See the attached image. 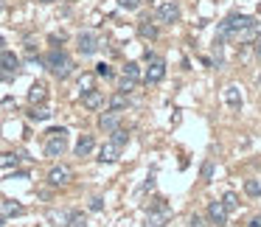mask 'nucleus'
<instances>
[{
	"instance_id": "f257e3e1",
	"label": "nucleus",
	"mask_w": 261,
	"mask_h": 227,
	"mask_svg": "<svg viewBox=\"0 0 261 227\" xmlns=\"http://www.w3.org/2000/svg\"><path fill=\"white\" fill-rule=\"evenodd\" d=\"M45 68L51 70L57 79H68V76L73 73V59H70L62 48H54V51H48V56H45Z\"/></svg>"
},
{
	"instance_id": "f03ea898",
	"label": "nucleus",
	"mask_w": 261,
	"mask_h": 227,
	"mask_svg": "<svg viewBox=\"0 0 261 227\" xmlns=\"http://www.w3.org/2000/svg\"><path fill=\"white\" fill-rule=\"evenodd\" d=\"M65 149H68V129H51L48 132V140H45V154L48 157H62Z\"/></svg>"
},
{
	"instance_id": "7ed1b4c3",
	"label": "nucleus",
	"mask_w": 261,
	"mask_h": 227,
	"mask_svg": "<svg viewBox=\"0 0 261 227\" xmlns=\"http://www.w3.org/2000/svg\"><path fill=\"white\" fill-rule=\"evenodd\" d=\"M247 23H253V17H247V14H230V17H225V20L219 23L216 37H219V40H227V37L236 34L239 29H244Z\"/></svg>"
},
{
	"instance_id": "20e7f679",
	"label": "nucleus",
	"mask_w": 261,
	"mask_h": 227,
	"mask_svg": "<svg viewBox=\"0 0 261 227\" xmlns=\"http://www.w3.org/2000/svg\"><path fill=\"white\" fill-rule=\"evenodd\" d=\"M76 48H79L82 56H93V53L101 48V42H98V34H96V31H82V34L76 37Z\"/></svg>"
},
{
	"instance_id": "39448f33",
	"label": "nucleus",
	"mask_w": 261,
	"mask_h": 227,
	"mask_svg": "<svg viewBox=\"0 0 261 227\" xmlns=\"http://www.w3.org/2000/svg\"><path fill=\"white\" fill-rule=\"evenodd\" d=\"M146 56H149V68H146V73H143V81H146V84H158L166 76V62L160 56H152V53H146Z\"/></svg>"
},
{
	"instance_id": "423d86ee",
	"label": "nucleus",
	"mask_w": 261,
	"mask_h": 227,
	"mask_svg": "<svg viewBox=\"0 0 261 227\" xmlns=\"http://www.w3.org/2000/svg\"><path fill=\"white\" fill-rule=\"evenodd\" d=\"M17 68H20V59L12 51H0V79H6V81L14 79Z\"/></svg>"
},
{
	"instance_id": "0eeeda50",
	"label": "nucleus",
	"mask_w": 261,
	"mask_h": 227,
	"mask_svg": "<svg viewBox=\"0 0 261 227\" xmlns=\"http://www.w3.org/2000/svg\"><path fill=\"white\" fill-rule=\"evenodd\" d=\"M171 219V208L169 205H158V208H152L146 213V224L143 227H166Z\"/></svg>"
},
{
	"instance_id": "6e6552de",
	"label": "nucleus",
	"mask_w": 261,
	"mask_h": 227,
	"mask_svg": "<svg viewBox=\"0 0 261 227\" xmlns=\"http://www.w3.org/2000/svg\"><path fill=\"white\" fill-rule=\"evenodd\" d=\"M73 180V168L70 165H54L51 171H48V182H51L54 188H62V185H68V182Z\"/></svg>"
},
{
	"instance_id": "1a4fd4ad",
	"label": "nucleus",
	"mask_w": 261,
	"mask_h": 227,
	"mask_svg": "<svg viewBox=\"0 0 261 227\" xmlns=\"http://www.w3.org/2000/svg\"><path fill=\"white\" fill-rule=\"evenodd\" d=\"M154 14H158L160 23H177V20H180V6H177L174 0H163Z\"/></svg>"
},
{
	"instance_id": "9d476101",
	"label": "nucleus",
	"mask_w": 261,
	"mask_h": 227,
	"mask_svg": "<svg viewBox=\"0 0 261 227\" xmlns=\"http://www.w3.org/2000/svg\"><path fill=\"white\" fill-rule=\"evenodd\" d=\"M255 37H258V23L253 20V23H247L244 29H239L236 34H230L227 40H230V42H236V45H247V42H253Z\"/></svg>"
},
{
	"instance_id": "9b49d317",
	"label": "nucleus",
	"mask_w": 261,
	"mask_h": 227,
	"mask_svg": "<svg viewBox=\"0 0 261 227\" xmlns=\"http://www.w3.org/2000/svg\"><path fill=\"white\" fill-rule=\"evenodd\" d=\"M121 152H124V146H118V143L107 140L101 149H98V163H115V160L121 157Z\"/></svg>"
},
{
	"instance_id": "f8f14e48",
	"label": "nucleus",
	"mask_w": 261,
	"mask_h": 227,
	"mask_svg": "<svg viewBox=\"0 0 261 227\" xmlns=\"http://www.w3.org/2000/svg\"><path fill=\"white\" fill-rule=\"evenodd\" d=\"M82 104L87 109H101L104 107V93L101 90H85L82 93Z\"/></svg>"
},
{
	"instance_id": "ddd939ff",
	"label": "nucleus",
	"mask_w": 261,
	"mask_h": 227,
	"mask_svg": "<svg viewBox=\"0 0 261 227\" xmlns=\"http://www.w3.org/2000/svg\"><path fill=\"white\" fill-rule=\"evenodd\" d=\"M121 124V112L118 109H110V112H104L101 118H98V126H101L104 132H115Z\"/></svg>"
},
{
	"instance_id": "4468645a",
	"label": "nucleus",
	"mask_w": 261,
	"mask_h": 227,
	"mask_svg": "<svg viewBox=\"0 0 261 227\" xmlns=\"http://www.w3.org/2000/svg\"><path fill=\"white\" fill-rule=\"evenodd\" d=\"M208 216H211V221H214L216 227L227 224V210H225V205H222V202H211L208 205Z\"/></svg>"
},
{
	"instance_id": "2eb2a0df",
	"label": "nucleus",
	"mask_w": 261,
	"mask_h": 227,
	"mask_svg": "<svg viewBox=\"0 0 261 227\" xmlns=\"http://www.w3.org/2000/svg\"><path fill=\"white\" fill-rule=\"evenodd\" d=\"M96 149V137L93 135H79V140H76V157H87V154Z\"/></svg>"
},
{
	"instance_id": "dca6fc26",
	"label": "nucleus",
	"mask_w": 261,
	"mask_h": 227,
	"mask_svg": "<svg viewBox=\"0 0 261 227\" xmlns=\"http://www.w3.org/2000/svg\"><path fill=\"white\" fill-rule=\"evenodd\" d=\"M48 98V87L42 84V81H34V84H31V90H29V101L31 104H42Z\"/></svg>"
},
{
	"instance_id": "f3484780",
	"label": "nucleus",
	"mask_w": 261,
	"mask_h": 227,
	"mask_svg": "<svg viewBox=\"0 0 261 227\" xmlns=\"http://www.w3.org/2000/svg\"><path fill=\"white\" fill-rule=\"evenodd\" d=\"M225 101H227V107H230V109H239V107H242V93H239L236 84H227V87H225Z\"/></svg>"
},
{
	"instance_id": "a211bd4d",
	"label": "nucleus",
	"mask_w": 261,
	"mask_h": 227,
	"mask_svg": "<svg viewBox=\"0 0 261 227\" xmlns=\"http://www.w3.org/2000/svg\"><path fill=\"white\" fill-rule=\"evenodd\" d=\"M0 210H3V216H23L25 208L17 202H12V199H6V202H0Z\"/></svg>"
},
{
	"instance_id": "6ab92c4d",
	"label": "nucleus",
	"mask_w": 261,
	"mask_h": 227,
	"mask_svg": "<svg viewBox=\"0 0 261 227\" xmlns=\"http://www.w3.org/2000/svg\"><path fill=\"white\" fill-rule=\"evenodd\" d=\"M121 79H126V81H141V65L138 62H126V68H124V76Z\"/></svg>"
},
{
	"instance_id": "aec40b11",
	"label": "nucleus",
	"mask_w": 261,
	"mask_h": 227,
	"mask_svg": "<svg viewBox=\"0 0 261 227\" xmlns=\"http://www.w3.org/2000/svg\"><path fill=\"white\" fill-rule=\"evenodd\" d=\"M138 34H141L143 40H158V29H154L149 20H141V23H138Z\"/></svg>"
},
{
	"instance_id": "412c9836",
	"label": "nucleus",
	"mask_w": 261,
	"mask_h": 227,
	"mask_svg": "<svg viewBox=\"0 0 261 227\" xmlns=\"http://www.w3.org/2000/svg\"><path fill=\"white\" fill-rule=\"evenodd\" d=\"M20 160H23V154H3L0 157V168H14V165H20Z\"/></svg>"
},
{
	"instance_id": "4be33fe9",
	"label": "nucleus",
	"mask_w": 261,
	"mask_h": 227,
	"mask_svg": "<svg viewBox=\"0 0 261 227\" xmlns=\"http://www.w3.org/2000/svg\"><path fill=\"white\" fill-rule=\"evenodd\" d=\"M29 118L31 121H48V118H51V109H48V107H34L29 112Z\"/></svg>"
},
{
	"instance_id": "5701e85b",
	"label": "nucleus",
	"mask_w": 261,
	"mask_h": 227,
	"mask_svg": "<svg viewBox=\"0 0 261 227\" xmlns=\"http://www.w3.org/2000/svg\"><path fill=\"white\" fill-rule=\"evenodd\" d=\"M244 191H247V196H261V182L258 180H244Z\"/></svg>"
},
{
	"instance_id": "b1692460",
	"label": "nucleus",
	"mask_w": 261,
	"mask_h": 227,
	"mask_svg": "<svg viewBox=\"0 0 261 227\" xmlns=\"http://www.w3.org/2000/svg\"><path fill=\"white\" fill-rule=\"evenodd\" d=\"M110 140H113V143H118V146H126V143H129V135H126L124 129H115Z\"/></svg>"
},
{
	"instance_id": "393cba45",
	"label": "nucleus",
	"mask_w": 261,
	"mask_h": 227,
	"mask_svg": "<svg viewBox=\"0 0 261 227\" xmlns=\"http://www.w3.org/2000/svg\"><path fill=\"white\" fill-rule=\"evenodd\" d=\"M110 107H113V109H118V112H121V109L126 107V96H124V93H118V96H113V101H110Z\"/></svg>"
},
{
	"instance_id": "a878e982",
	"label": "nucleus",
	"mask_w": 261,
	"mask_h": 227,
	"mask_svg": "<svg viewBox=\"0 0 261 227\" xmlns=\"http://www.w3.org/2000/svg\"><path fill=\"white\" fill-rule=\"evenodd\" d=\"M68 224H70V227H87V219H85L82 213H70Z\"/></svg>"
},
{
	"instance_id": "bb28decb",
	"label": "nucleus",
	"mask_w": 261,
	"mask_h": 227,
	"mask_svg": "<svg viewBox=\"0 0 261 227\" xmlns=\"http://www.w3.org/2000/svg\"><path fill=\"white\" fill-rule=\"evenodd\" d=\"M48 219H51V221H57V224H68L70 213H57V210H51V213H48Z\"/></svg>"
},
{
	"instance_id": "cd10ccee",
	"label": "nucleus",
	"mask_w": 261,
	"mask_h": 227,
	"mask_svg": "<svg viewBox=\"0 0 261 227\" xmlns=\"http://www.w3.org/2000/svg\"><path fill=\"white\" fill-rule=\"evenodd\" d=\"M118 6L126 9V12H135V9L141 6V0H118Z\"/></svg>"
},
{
	"instance_id": "c85d7f7f",
	"label": "nucleus",
	"mask_w": 261,
	"mask_h": 227,
	"mask_svg": "<svg viewBox=\"0 0 261 227\" xmlns=\"http://www.w3.org/2000/svg\"><path fill=\"white\" fill-rule=\"evenodd\" d=\"M222 205H225V210H227V213H230V210L236 208L239 202H236V196H233V193H225V199H222Z\"/></svg>"
},
{
	"instance_id": "c756f323",
	"label": "nucleus",
	"mask_w": 261,
	"mask_h": 227,
	"mask_svg": "<svg viewBox=\"0 0 261 227\" xmlns=\"http://www.w3.org/2000/svg\"><path fill=\"white\" fill-rule=\"evenodd\" d=\"M79 90L85 93V90H93V76H82L79 79Z\"/></svg>"
},
{
	"instance_id": "7c9ffc66",
	"label": "nucleus",
	"mask_w": 261,
	"mask_h": 227,
	"mask_svg": "<svg viewBox=\"0 0 261 227\" xmlns=\"http://www.w3.org/2000/svg\"><path fill=\"white\" fill-rule=\"evenodd\" d=\"M135 81H126V79H121V93H124V96H126V93H132V90H135Z\"/></svg>"
},
{
	"instance_id": "2f4dec72",
	"label": "nucleus",
	"mask_w": 261,
	"mask_h": 227,
	"mask_svg": "<svg viewBox=\"0 0 261 227\" xmlns=\"http://www.w3.org/2000/svg\"><path fill=\"white\" fill-rule=\"evenodd\" d=\"M96 73H98V76H104V79H110V76H113V70H110V65H98Z\"/></svg>"
},
{
	"instance_id": "473e14b6",
	"label": "nucleus",
	"mask_w": 261,
	"mask_h": 227,
	"mask_svg": "<svg viewBox=\"0 0 261 227\" xmlns=\"http://www.w3.org/2000/svg\"><path fill=\"white\" fill-rule=\"evenodd\" d=\"M211 174H214V165L205 163V165H202V177H205V180H211Z\"/></svg>"
},
{
	"instance_id": "72a5a7b5",
	"label": "nucleus",
	"mask_w": 261,
	"mask_h": 227,
	"mask_svg": "<svg viewBox=\"0 0 261 227\" xmlns=\"http://www.w3.org/2000/svg\"><path fill=\"white\" fill-rule=\"evenodd\" d=\"M101 208H104V199H98V196H96V199L90 202V210H101Z\"/></svg>"
},
{
	"instance_id": "f704fd0d",
	"label": "nucleus",
	"mask_w": 261,
	"mask_h": 227,
	"mask_svg": "<svg viewBox=\"0 0 261 227\" xmlns=\"http://www.w3.org/2000/svg\"><path fill=\"white\" fill-rule=\"evenodd\" d=\"M188 227H205V224H202V219H199V216H194V219L188 221Z\"/></svg>"
},
{
	"instance_id": "c9c22d12",
	"label": "nucleus",
	"mask_w": 261,
	"mask_h": 227,
	"mask_svg": "<svg viewBox=\"0 0 261 227\" xmlns=\"http://www.w3.org/2000/svg\"><path fill=\"white\" fill-rule=\"evenodd\" d=\"M250 227H261V216H255V219L250 221Z\"/></svg>"
},
{
	"instance_id": "e433bc0d",
	"label": "nucleus",
	"mask_w": 261,
	"mask_h": 227,
	"mask_svg": "<svg viewBox=\"0 0 261 227\" xmlns=\"http://www.w3.org/2000/svg\"><path fill=\"white\" fill-rule=\"evenodd\" d=\"M255 53H258V59H261V40H258V45H255Z\"/></svg>"
},
{
	"instance_id": "4c0bfd02",
	"label": "nucleus",
	"mask_w": 261,
	"mask_h": 227,
	"mask_svg": "<svg viewBox=\"0 0 261 227\" xmlns=\"http://www.w3.org/2000/svg\"><path fill=\"white\" fill-rule=\"evenodd\" d=\"M3 224H6V216H0V227H3Z\"/></svg>"
},
{
	"instance_id": "58836bf2",
	"label": "nucleus",
	"mask_w": 261,
	"mask_h": 227,
	"mask_svg": "<svg viewBox=\"0 0 261 227\" xmlns=\"http://www.w3.org/2000/svg\"><path fill=\"white\" fill-rule=\"evenodd\" d=\"M3 45H6V40H3V34H0V48H3Z\"/></svg>"
},
{
	"instance_id": "ea45409f",
	"label": "nucleus",
	"mask_w": 261,
	"mask_h": 227,
	"mask_svg": "<svg viewBox=\"0 0 261 227\" xmlns=\"http://www.w3.org/2000/svg\"><path fill=\"white\" fill-rule=\"evenodd\" d=\"M0 9H3V0H0Z\"/></svg>"
}]
</instances>
